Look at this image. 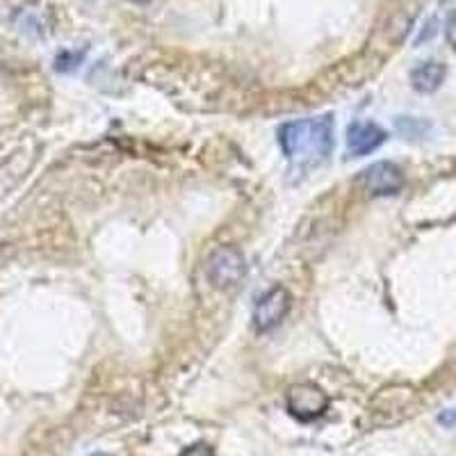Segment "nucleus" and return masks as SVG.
Returning a JSON list of instances; mask_svg holds the SVG:
<instances>
[{
	"label": "nucleus",
	"instance_id": "2",
	"mask_svg": "<svg viewBox=\"0 0 456 456\" xmlns=\"http://www.w3.org/2000/svg\"><path fill=\"white\" fill-rule=\"evenodd\" d=\"M206 274L217 290H233L247 276V260L235 247H217L208 256Z\"/></svg>",
	"mask_w": 456,
	"mask_h": 456
},
{
	"label": "nucleus",
	"instance_id": "7",
	"mask_svg": "<svg viewBox=\"0 0 456 456\" xmlns=\"http://www.w3.org/2000/svg\"><path fill=\"white\" fill-rule=\"evenodd\" d=\"M445 64L438 62V60H429V62L418 64V67L411 71V85H413L415 92L434 94L441 89L443 83H445Z\"/></svg>",
	"mask_w": 456,
	"mask_h": 456
},
{
	"label": "nucleus",
	"instance_id": "10",
	"mask_svg": "<svg viewBox=\"0 0 456 456\" xmlns=\"http://www.w3.org/2000/svg\"><path fill=\"white\" fill-rule=\"evenodd\" d=\"M445 39L452 48L456 51V12H452L450 19L445 23Z\"/></svg>",
	"mask_w": 456,
	"mask_h": 456
},
{
	"label": "nucleus",
	"instance_id": "9",
	"mask_svg": "<svg viewBox=\"0 0 456 456\" xmlns=\"http://www.w3.org/2000/svg\"><path fill=\"white\" fill-rule=\"evenodd\" d=\"M181 456H215V450L210 445H206V443H197V445L183 450Z\"/></svg>",
	"mask_w": 456,
	"mask_h": 456
},
{
	"label": "nucleus",
	"instance_id": "12",
	"mask_svg": "<svg viewBox=\"0 0 456 456\" xmlns=\"http://www.w3.org/2000/svg\"><path fill=\"white\" fill-rule=\"evenodd\" d=\"M133 3H146V0H133Z\"/></svg>",
	"mask_w": 456,
	"mask_h": 456
},
{
	"label": "nucleus",
	"instance_id": "4",
	"mask_svg": "<svg viewBox=\"0 0 456 456\" xmlns=\"http://www.w3.org/2000/svg\"><path fill=\"white\" fill-rule=\"evenodd\" d=\"M292 308L290 292L285 290L283 285H274L272 290L265 292L254 308V327L256 331L267 333L276 329L281 322L288 317Z\"/></svg>",
	"mask_w": 456,
	"mask_h": 456
},
{
	"label": "nucleus",
	"instance_id": "3",
	"mask_svg": "<svg viewBox=\"0 0 456 456\" xmlns=\"http://www.w3.org/2000/svg\"><path fill=\"white\" fill-rule=\"evenodd\" d=\"M285 404L290 411L292 418L299 422H313L327 413L329 409V395L315 384H297L285 395Z\"/></svg>",
	"mask_w": 456,
	"mask_h": 456
},
{
	"label": "nucleus",
	"instance_id": "11",
	"mask_svg": "<svg viewBox=\"0 0 456 456\" xmlns=\"http://www.w3.org/2000/svg\"><path fill=\"white\" fill-rule=\"evenodd\" d=\"M89 456H112V454H108V452H94V454Z\"/></svg>",
	"mask_w": 456,
	"mask_h": 456
},
{
	"label": "nucleus",
	"instance_id": "8",
	"mask_svg": "<svg viewBox=\"0 0 456 456\" xmlns=\"http://www.w3.org/2000/svg\"><path fill=\"white\" fill-rule=\"evenodd\" d=\"M83 62V53H73V51H62L55 57V71L69 73L73 69H78V64Z\"/></svg>",
	"mask_w": 456,
	"mask_h": 456
},
{
	"label": "nucleus",
	"instance_id": "6",
	"mask_svg": "<svg viewBox=\"0 0 456 456\" xmlns=\"http://www.w3.org/2000/svg\"><path fill=\"white\" fill-rule=\"evenodd\" d=\"M386 142V130L374 121H352L347 128V149L354 158L370 156Z\"/></svg>",
	"mask_w": 456,
	"mask_h": 456
},
{
	"label": "nucleus",
	"instance_id": "5",
	"mask_svg": "<svg viewBox=\"0 0 456 456\" xmlns=\"http://www.w3.org/2000/svg\"><path fill=\"white\" fill-rule=\"evenodd\" d=\"M365 192L370 197H395L404 190V174L395 162H374L361 174Z\"/></svg>",
	"mask_w": 456,
	"mask_h": 456
},
{
	"label": "nucleus",
	"instance_id": "1",
	"mask_svg": "<svg viewBox=\"0 0 456 456\" xmlns=\"http://www.w3.org/2000/svg\"><path fill=\"white\" fill-rule=\"evenodd\" d=\"M279 144L292 165H322L333 153V119L324 114L317 119L288 121L279 128Z\"/></svg>",
	"mask_w": 456,
	"mask_h": 456
}]
</instances>
